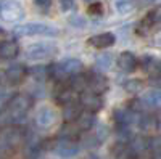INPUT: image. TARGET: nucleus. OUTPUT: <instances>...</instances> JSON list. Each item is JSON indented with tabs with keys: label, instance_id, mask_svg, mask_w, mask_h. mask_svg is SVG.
Segmentation results:
<instances>
[{
	"label": "nucleus",
	"instance_id": "f257e3e1",
	"mask_svg": "<svg viewBox=\"0 0 161 159\" xmlns=\"http://www.w3.org/2000/svg\"><path fill=\"white\" fill-rule=\"evenodd\" d=\"M32 104V98L29 95L24 93H18L10 97V100L7 101V108L2 113V119L0 121H5L7 124H16L18 121H23L26 113L29 111Z\"/></svg>",
	"mask_w": 161,
	"mask_h": 159
},
{
	"label": "nucleus",
	"instance_id": "f03ea898",
	"mask_svg": "<svg viewBox=\"0 0 161 159\" xmlns=\"http://www.w3.org/2000/svg\"><path fill=\"white\" fill-rule=\"evenodd\" d=\"M24 141V132L19 127H10L0 132V156H7Z\"/></svg>",
	"mask_w": 161,
	"mask_h": 159
},
{
	"label": "nucleus",
	"instance_id": "7ed1b4c3",
	"mask_svg": "<svg viewBox=\"0 0 161 159\" xmlns=\"http://www.w3.org/2000/svg\"><path fill=\"white\" fill-rule=\"evenodd\" d=\"M53 53H57V45L52 42H39L26 48V56H28V60H32V61L47 60Z\"/></svg>",
	"mask_w": 161,
	"mask_h": 159
},
{
	"label": "nucleus",
	"instance_id": "20e7f679",
	"mask_svg": "<svg viewBox=\"0 0 161 159\" xmlns=\"http://www.w3.org/2000/svg\"><path fill=\"white\" fill-rule=\"evenodd\" d=\"M57 31L52 29L50 26L42 24V23H29V24H23L18 26L15 29V35L24 37V35H55Z\"/></svg>",
	"mask_w": 161,
	"mask_h": 159
},
{
	"label": "nucleus",
	"instance_id": "39448f33",
	"mask_svg": "<svg viewBox=\"0 0 161 159\" xmlns=\"http://www.w3.org/2000/svg\"><path fill=\"white\" fill-rule=\"evenodd\" d=\"M79 104L80 108H84L86 111H90V113H97L98 109H102L103 106V100L100 97V93H95L92 90H82L79 95Z\"/></svg>",
	"mask_w": 161,
	"mask_h": 159
},
{
	"label": "nucleus",
	"instance_id": "423d86ee",
	"mask_svg": "<svg viewBox=\"0 0 161 159\" xmlns=\"http://www.w3.org/2000/svg\"><path fill=\"white\" fill-rule=\"evenodd\" d=\"M0 16H2L5 21H18L23 18V8L18 2H13V0H8V2L2 3V8H0Z\"/></svg>",
	"mask_w": 161,
	"mask_h": 159
},
{
	"label": "nucleus",
	"instance_id": "0eeeda50",
	"mask_svg": "<svg viewBox=\"0 0 161 159\" xmlns=\"http://www.w3.org/2000/svg\"><path fill=\"white\" fill-rule=\"evenodd\" d=\"M87 88L102 95L103 92L108 90V79L100 72H90L87 76Z\"/></svg>",
	"mask_w": 161,
	"mask_h": 159
},
{
	"label": "nucleus",
	"instance_id": "6e6552de",
	"mask_svg": "<svg viewBox=\"0 0 161 159\" xmlns=\"http://www.w3.org/2000/svg\"><path fill=\"white\" fill-rule=\"evenodd\" d=\"M28 76V68H26L24 64H11L7 68L5 71V79H7V82L10 84H19L23 82V79Z\"/></svg>",
	"mask_w": 161,
	"mask_h": 159
},
{
	"label": "nucleus",
	"instance_id": "1a4fd4ad",
	"mask_svg": "<svg viewBox=\"0 0 161 159\" xmlns=\"http://www.w3.org/2000/svg\"><path fill=\"white\" fill-rule=\"evenodd\" d=\"M55 101L61 106L68 104V103H73L76 101V95H74V90L68 85V84H63L60 82L58 87L55 88Z\"/></svg>",
	"mask_w": 161,
	"mask_h": 159
},
{
	"label": "nucleus",
	"instance_id": "9d476101",
	"mask_svg": "<svg viewBox=\"0 0 161 159\" xmlns=\"http://www.w3.org/2000/svg\"><path fill=\"white\" fill-rule=\"evenodd\" d=\"M136 111H132L130 108H119L114 109V122L118 129L121 127H130L132 122H136Z\"/></svg>",
	"mask_w": 161,
	"mask_h": 159
},
{
	"label": "nucleus",
	"instance_id": "9b49d317",
	"mask_svg": "<svg viewBox=\"0 0 161 159\" xmlns=\"http://www.w3.org/2000/svg\"><path fill=\"white\" fill-rule=\"evenodd\" d=\"M57 121V114L52 108H42L39 109V113L36 114V124L40 129H48L55 124Z\"/></svg>",
	"mask_w": 161,
	"mask_h": 159
},
{
	"label": "nucleus",
	"instance_id": "f8f14e48",
	"mask_svg": "<svg viewBox=\"0 0 161 159\" xmlns=\"http://www.w3.org/2000/svg\"><path fill=\"white\" fill-rule=\"evenodd\" d=\"M118 66H119L121 71H124V72H132V71L137 69L139 60H137V56L134 55V53L124 51V53H121L119 58H118Z\"/></svg>",
	"mask_w": 161,
	"mask_h": 159
},
{
	"label": "nucleus",
	"instance_id": "ddd939ff",
	"mask_svg": "<svg viewBox=\"0 0 161 159\" xmlns=\"http://www.w3.org/2000/svg\"><path fill=\"white\" fill-rule=\"evenodd\" d=\"M53 150L60 157H73L79 153V146L76 145V141H64V140H58Z\"/></svg>",
	"mask_w": 161,
	"mask_h": 159
},
{
	"label": "nucleus",
	"instance_id": "4468645a",
	"mask_svg": "<svg viewBox=\"0 0 161 159\" xmlns=\"http://www.w3.org/2000/svg\"><path fill=\"white\" fill-rule=\"evenodd\" d=\"M145 109H159L161 108V88L152 90L140 98Z\"/></svg>",
	"mask_w": 161,
	"mask_h": 159
},
{
	"label": "nucleus",
	"instance_id": "2eb2a0df",
	"mask_svg": "<svg viewBox=\"0 0 161 159\" xmlns=\"http://www.w3.org/2000/svg\"><path fill=\"white\" fill-rule=\"evenodd\" d=\"M114 35L111 32H103V34H97V35H92L89 39V44L95 48H108L114 44Z\"/></svg>",
	"mask_w": 161,
	"mask_h": 159
},
{
	"label": "nucleus",
	"instance_id": "dca6fc26",
	"mask_svg": "<svg viewBox=\"0 0 161 159\" xmlns=\"http://www.w3.org/2000/svg\"><path fill=\"white\" fill-rule=\"evenodd\" d=\"M58 66H60L61 72L66 76V79H68L69 76H73V74H77V72L82 71V63H80L79 60H76V58L63 60L61 63H58Z\"/></svg>",
	"mask_w": 161,
	"mask_h": 159
},
{
	"label": "nucleus",
	"instance_id": "f3484780",
	"mask_svg": "<svg viewBox=\"0 0 161 159\" xmlns=\"http://www.w3.org/2000/svg\"><path fill=\"white\" fill-rule=\"evenodd\" d=\"M95 113H90V111H80V114L76 119V127L79 129V132H87L93 127L95 124Z\"/></svg>",
	"mask_w": 161,
	"mask_h": 159
},
{
	"label": "nucleus",
	"instance_id": "a211bd4d",
	"mask_svg": "<svg viewBox=\"0 0 161 159\" xmlns=\"http://www.w3.org/2000/svg\"><path fill=\"white\" fill-rule=\"evenodd\" d=\"M19 55V45L15 40H7L0 44V58L2 60H13Z\"/></svg>",
	"mask_w": 161,
	"mask_h": 159
},
{
	"label": "nucleus",
	"instance_id": "6ab92c4d",
	"mask_svg": "<svg viewBox=\"0 0 161 159\" xmlns=\"http://www.w3.org/2000/svg\"><path fill=\"white\" fill-rule=\"evenodd\" d=\"M111 153H113V156L116 159H137V156L132 153L130 146H129L126 141H118L114 146H113Z\"/></svg>",
	"mask_w": 161,
	"mask_h": 159
},
{
	"label": "nucleus",
	"instance_id": "aec40b11",
	"mask_svg": "<svg viewBox=\"0 0 161 159\" xmlns=\"http://www.w3.org/2000/svg\"><path fill=\"white\" fill-rule=\"evenodd\" d=\"M79 114H80L79 101H73V103H68V104L63 106V117H64L66 122H74Z\"/></svg>",
	"mask_w": 161,
	"mask_h": 159
},
{
	"label": "nucleus",
	"instance_id": "412c9836",
	"mask_svg": "<svg viewBox=\"0 0 161 159\" xmlns=\"http://www.w3.org/2000/svg\"><path fill=\"white\" fill-rule=\"evenodd\" d=\"M79 138V129L74 127L71 122L68 125H63L60 129V134H58V140H64V141H77Z\"/></svg>",
	"mask_w": 161,
	"mask_h": 159
},
{
	"label": "nucleus",
	"instance_id": "4be33fe9",
	"mask_svg": "<svg viewBox=\"0 0 161 159\" xmlns=\"http://www.w3.org/2000/svg\"><path fill=\"white\" fill-rule=\"evenodd\" d=\"M129 146H130L132 153L139 157V156H142L145 151H148V140H145L143 137H136V138L130 141Z\"/></svg>",
	"mask_w": 161,
	"mask_h": 159
},
{
	"label": "nucleus",
	"instance_id": "5701e85b",
	"mask_svg": "<svg viewBox=\"0 0 161 159\" xmlns=\"http://www.w3.org/2000/svg\"><path fill=\"white\" fill-rule=\"evenodd\" d=\"M69 87H71L74 92H82V90H86V88H87V76H80L79 72L69 76Z\"/></svg>",
	"mask_w": 161,
	"mask_h": 159
},
{
	"label": "nucleus",
	"instance_id": "b1692460",
	"mask_svg": "<svg viewBox=\"0 0 161 159\" xmlns=\"http://www.w3.org/2000/svg\"><path fill=\"white\" fill-rule=\"evenodd\" d=\"M28 74L32 76V79L36 81L42 82V81H47L50 79V72H48V66H34V68L28 69Z\"/></svg>",
	"mask_w": 161,
	"mask_h": 159
},
{
	"label": "nucleus",
	"instance_id": "393cba45",
	"mask_svg": "<svg viewBox=\"0 0 161 159\" xmlns=\"http://www.w3.org/2000/svg\"><path fill=\"white\" fill-rule=\"evenodd\" d=\"M139 125L143 130H155L159 127V119L155 116H142L139 117Z\"/></svg>",
	"mask_w": 161,
	"mask_h": 159
},
{
	"label": "nucleus",
	"instance_id": "a878e982",
	"mask_svg": "<svg viewBox=\"0 0 161 159\" xmlns=\"http://www.w3.org/2000/svg\"><path fill=\"white\" fill-rule=\"evenodd\" d=\"M111 61H113V58H111L110 53H103V55H100V56L97 58L95 68H97L98 71H108L110 66H111Z\"/></svg>",
	"mask_w": 161,
	"mask_h": 159
},
{
	"label": "nucleus",
	"instance_id": "bb28decb",
	"mask_svg": "<svg viewBox=\"0 0 161 159\" xmlns=\"http://www.w3.org/2000/svg\"><path fill=\"white\" fill-rule=\"evenodd\" d=\"M124 88L127 92H130V93H137V92H142L143 82L140 81V79H129V81L124 84Z\"/></svg>",
	"mask_w": 161,
	"mask_h": 159
},
{
	"label": "nucleus",
	"instance_id": "cd10ccee",
	"mask_svg": "<svg viewBox=\"0 0 161 159\" xmlns=\"http://www.w3.org/2000/svg\"><path fill=\"white\" fill-rule=\"evenodd\" d=\"M134 8V2L132 0H116V10L119 13H127Z\"/></svg>",
	"mask_w": 161,
	"mask_h": 159
},
{
	"label": "nucleus",
	"instance_id": "c85d7f7f",
	"mask_svg": "<svg viewBox=\"0 0 161 159\" xmlns=\"http://www.w3.org/2000/svg\"><path fill=\"white\" fill-rule=\"evenodd\" d=\"M34 5L40 11H48V8L52 7V0H34Z\"/></svg>",
	"mask_w": 161,
	"mask_h": 159
},
{
	"label": "nucleus",
	"instance_id": "c756f323",
	"mask_svg": "<svg viewBox=\"0 0 161 159\" xmlns=\"http://www.w3.org/2000/svg\"><path fill=\"white\" fill-rule=\"evenodd\" d=\"M89 13H90V15H95V16H100L102 13H103V7H102V3L93 2V3L89 7Z\"/></svg>",
	"mask_w": 161,
	"mask_h": 159
},
{
	"label": "nucleus",
	"instance_id": "7c9ffc66",
	"mask_svg": "<svg viewBox=\"0 0 161 159\" xmlns=\"http://www.w3.org/2000/svg\"><path fill=\"white\" fill-rule=\"evenodd\" d=\"M60 8L61 11H69L74 8V2L73 0H60Z\"/></svg>",
	"mask_w": 161,
	"mask_h": 159
},
{
	"label": "nucleus",
	"instance_id": "2f4dec72",
	"mask_svg": "<svg viewBox=\"0 0 161 159\" xmlns=\"http://www.w3.org/2000/svg\"><path fill=\"white\" fill-rule=\"evenodd\" d=\"M10 100V95L7 93V92H3V90H0V106L2 104H7V101Z\"/></svg>",
	"mask_w": 161,
	"mask_h": 159
},
{
	"label": "nucleus",
	"instance_id": "473e14b6",
	"mask_svg": "<svg viewBox=\"0 0 161 159\" xmlns=\"http://www.w3.org/2000/svg\"><path fill=\"white\" fill-rule=\"evenodd\" d=\"M152 154H153V159H161V148H159V150L152 151Z\"/></svg>",
	"mask_w": 161,
	"mask_h": 159
},
{
	"label": "nucleus",
	"instance_id": "72a5a7b5",
	"mask_svg": "<svg viewBox=\"0 0 161 159\" xmlns=\"http://www.w3.org/2000/svg\"><path fill=\"white\" fill-rule=\"evenodd\" d=\"M2 32H3V29H2V28H0V34H2Z\"/></svg>",
	"mask_w": 161,
	"mask_h": 159
},
{
	"label": "nucleus",
	"instance_id": "f704fd0d",
	"mask_svg": "<svg viewBox=\"0 0 161 159\" xmlns=\"http://www.w3.org/2000/svg\"><path fill=\"white\" fill-rule=\"evenodd\" d=\"M86 2H93V0H86Z\"/></svg>",
	"mask_w": 161,
	"mask_h": 159
},
{
	"label": "nucleus",
	"instance_id": "c9c22d12",
	"mask_svg": "<svg viewBox=\"0 0 161 159\" xmlns=\"http://www.w3.org/2000/svg\"><path fill=\"white\" fill-rule=\"evenodd\" d=\"M159 127H161V119H159Z\"/></svg>",
	"mask_w": 161,
	"mask_h": 159
},
{
	"label": "nucleus",
	"instance_id": "e433bc0d",
	"mask_svg": "<svg viewBox=\"0 0 161 159\" xmlns=\"http://www.w3.org/2000/svg\"><path fill=\"white\" fill-rule=\"evenodd\" d=\"M0 8H2V2H0Z\"/></svg>",
	"mask_w": 161,
	"mask_h": 159
}]
</instances>
